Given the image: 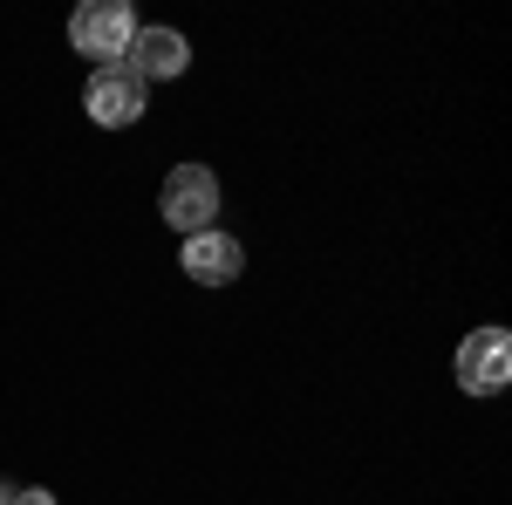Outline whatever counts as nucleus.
<instances>
[{
    "instance_id": "2",
    "label": "nucleus",
    "mask_w": 512,
    "mask_h": 505,
    "mask_svg": "<svg viewBox=\"0 0 512 505\" xmlns=\"http://www.w3.org/2000/svg\"><path fill=\"white\" fill-rule=\"evenodd\" d=\"M158 212H164V219H171L185 239L205 233V226L219 219V178H212L205 164H178V171L164 178V192H158Z\"/></svg>"
},
{
    "instance_id": "6",
    "label": "nucleus",
    "mask_w": 512,
    "mask_h": 505,
    "mask_svg": "<svg viewBox=\"0 0 512 505\" xmlns=\"http://www.w3.org/2000/svg\"><path fill=\"white\" fill-rule=\"evenodd\" d=\"M185 273H192L198 287H233L239 273H246V246L233 233H219V226H205V233L185 239Z\"/></svg>"
},
{
    "instance_id": "4",
    "label": "nucleus",
    "mask_w": 512,
    "mask_h": 505,
    "mask_svg": "<svg viewBox=\"0 0 512 505\" xmlns=\"http://www.w3.org/2000/svg\"><path fill=\"white\" fill-rule=\"evenodd\" d=\"M512 383V335L506 328H472L458 342V389L465 396H499Z\"/></svg>"
},
{
    "instance_id": "3",
    "label": "nucleus",
    "mask_w": 512,
    "mask_h": 505,
    "mask_svg": "<svg viewBox=\"0 0 512 505\" xmlns=\"http://www.w3.org/2000/svg\"><path fill=\"white\" fill-rule=\"evenodd\" d=\"M82 110H89V123H103V130H130V123L151 110V82L130 76V69H96L89 76V89H82Z\"/></svg>"
},
{
    "instance_id": "8",
    "label": "nucleus",
    "mask_w": 512,
    "mask_h": 505,
    "mask_svg": "<svg viewBox=\"0 0 512 505\" xmlns=\"http://www.w3.org/2000/svg\"><path fill=\"white\" fill-rule=\"evenodd\" d=\"M0 505H14V485H7V478H0Z\"/></svg>"
},
{
    "instance_id": "5",
    "label": "nucleus",
    "mask_w": 512,
    "mask_h": 505,
    "mask_svg": "<svg viewBox=\"0 0 512 505\" xmlns=\"http://www.w3.org/2000/svg\"><path fill=\"white\" fill-rule=\"evenodd\" d=\"M123 69L144 82H171L192 69V41L178 35V28H137V41H130V55H123Z\"/></svg>"
},
{
    "instance_id": "7",
    "label": "nucleus",
    "mask_w": 512,
    "mask_h": 505,
    "mask_svg": "<svg viewBox=\"0 0 512 505\" xmlns=\"http://www.w3.org/2000/svg\"><path fill=\"white\" fill-rule=\"evenodd\" d=\"M14 505H55V492H41V485H14Z\"/></svg>"
},
{
    "instance_id": "1",
    "label": "nucleus",
    "mask_w": 512,
    "mask_h": 505,
    "mask_svg": "<svg viewBox=\"0 0 512 505\" xmlns=\"http://www.w3.org/2000/svg\"><path fill=\"white\" fill-rule=\"evenodd\" d=\"M69 41H76V55H89L96 69H117L123 55H130V41H137V14L123 0H89V7L69 14Z\"/></svg>"
}]
</instances>
